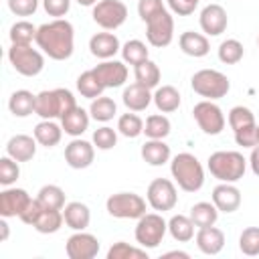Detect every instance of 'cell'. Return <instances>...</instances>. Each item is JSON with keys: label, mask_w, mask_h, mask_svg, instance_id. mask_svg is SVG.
Wrapping results in <instances>:
<instances>
[{"label": "cell", "mask_w": 259, "mask_h": 259, "mask_svg": "<svg viewBox=\"0 0 259 259\" xmlns=\"http://www.w3.org/2000/svg\"><path fill=\"white\" fill-rule=\"evenodd\" d=\"M38 49L53 61H65L73 55L75 49V30L73 24L65 18H55L51 22H45L36 30Z\"/></svg>", "instance_id": "obj_1"}, {"label": "cell", "mask_w": 259, "mask_h": 259, "mask_svg": "<svg viewBox=\"0 0 259 259\" xmlns=\"http://www.w3.org/2000/svg\"><path fill=\"white\" fill-rule=\"evenodd\" d=\"M170 172L184 192H196L204 184V168L190 152H180L170 162Z\"/></svg>", "instance_id": "obj_2"}, {"label": "cell", "mask_w": 259, "mask_h": 259, "mask_svg": "<svg viewBox=\"0 0 259 259\" xmlns=\"http://www.w3.org/2000/svg\"><path fill=\"white\" fill-rule=\"evenodd\" d=\"M208 172L219 182H237L245 176L247 160L241 152L235 150H219L208 156Z\"/></svg>", "instance_id": "obj_3"}, {"label": "cell", "mask_w": 259, "mask_h": 259, "mask_svg": "<svg viewBox=\"0 0 259 259\" xmlns=\"http://www.w3.org/2000/svg\"><path fill=\"white\" fill-rule=\"evenodd\" d=\"M75 97L69 89L65 87H57L51 91H40L36 95V105H34V113L42 119H55V117H63L65 113H69L75 107Z\"/></svg>", "instance_id": "obj_4"}, {"label": "cell", "mask_w": 259, "mask_h": 259, "mask_svg": "<svg viewBox=\"0 0 259 259\" xmlns=\"http://www.w3.org/2000/svg\"><path fill=\"white\" fill-rule=\"evenodd\" d=\"M190 87L194 93H198L204 99H221L229 93L231 89V81L225 73L217 71V69H200L192 75L190 79Z\"/></svg>", "instance_id": "obj_5"}, {"label": "cell", "mask_w": 259, "mask_h": 259, "mask_svg": "<svg viewBox=\"0 0 259 259\" xmlns=\"http://www.w3.org/2000/svg\"><path fill=\"white\" fill-rule=\"evenodd\" d=\"M8 61L12 69L24 77H36L45 69V57L30 45H12L8 49Z\"/></svg>", "instance_id": "obj_6"}, {"label": "cell", "mask_w": 259, "mask_h": 259, "mask_svg": "<svg viewBox=\"0 0 259 259\" xmlns=\"http://www.w3.org/2000/svg\"><path fill=\"white\" fill-rule=\"evenodd\" d=\"M168 231V223L162 219V214L158 212H146L138 219L136 225V241L140 247L144 249H156L164 235Z\"/></svg>", "instance_id": "obj_7"}, {"label": "cell", "mask_w": 259, "mask_h": 259, "mask_svg": "<svg viewBox=\"0 0 259 259\" xmlns=\"http://www.w3.org/2000/svg\"><path fill=\"white\" fill-rule=\"evenodd\" d=\"M105 208L113 219H140L146 214V200L136 192H115L107 198Z\"/></svg>", "instance_id": "obj_8"}, {"label": "cell", "mask_w": 259, "mask_h": 259, "mask_svg": "<svg viewBox=\"0 0 259 259\" xmlns=\"http://www.w3.org/2000/svg\"><path fill=\"white\" fill-rule=\"evenodd\" d=\"M146 198H148V204L154 210L166 212V210H172L176 206L178 192H176V186H174L172 180H168V178H154L148 184Z\"/></svg>", "instance_id": "obj_9"}, {"label": "cell", "mask_w": 259, "mask_h": 259, "mask_svg": "<svg viewBox=\"0 0 259 259\" xmlns=\"http://www.w3.org/2000/svg\"><path fill=\"white\" fill-rule=\"evenodd\" d=\"M192 115H194L198 127H200L204 134H208V136H219V134L225 130V123H227L225 113H223V109H221L217 103H212L210 99L198 101V103L192 107Z\"/></svg>", "instance_id": "obj_10"}, {"label": "cell", "mask_w": 259, "mask_h": 259, "mask_svg": "<svg viewBox=\"0 0 259 259\" xmlns=\"http://www.w3.org/2000/svg\"><path fill=\"white\" fill-rule=\"evenodd\" d=\"M95 24H99L105 30H115L119 28L125 18H127V6L121 0H99L93 6L91 12Z\"/></svg>", "instance_id": "obj_11"}, {"label": "cell", "mask_w": 259, "mask_h": 259, "mask_svg": "<svg viewBox=\"0 0 259 259\" xmlns=\"http://www.w3.org/2000/svg\"><path fill=\"white\" fill-rule=\"evenodd\" d=\"M146 38L152 47H168L174 38V18L168 10L158 12L146 22Z\"/></svg>", "instance_id": "obj_12"}, {"label": "cell", "mask_w": 259, "mask_h": 259, "mask_svg": "<svg viewBox=\"0 0 259 259\" xmlns=\"http://www.w3.org/2000/svg\"><path fill=\"white\" fill-rule=\"evenodd\" d=\"M69 259H93L99 253V241L95 235L85 231H75L65 245Z\"/></svg>", "instance_id": "obj_13"}, {"label": "cell", "mask_w": 259, "mask_h": 259, "mask_svg": "<svg viewBox=\"0 0 259 259\" xmlns=\"http://www.w3.org/2000/svg\"><path fill=\"white\" fill-rule=\"evenodd\" d=\"M93 158H95V146L87 140L75 138L65 146V162L75 170L89 168L93 164Z\"/></svg>", "instance_id": "obj_14"}, {"label": "cell", "mask_w": 259, "mask_h": 259, "mask_svg": "<svg viewBox=\"0 0 259 259\" xmlns=\"http://www.w3.org/2000/svg\"><path fill=\"white\" fill-rule=\"evenodd\" d=\"M227 24H229V16H227V10L221 6V4H208L202 8L200 12V28L204 34L208 36H219L227 30Z\"/></svg>", "instance_id": "obj_15"}, {"label": "cell", "mask_w": 259, "mask_h": 259, "mask_svg": "<svg viewBox=\"0 0 259 259\" xmlns=\"http://www.w3.org/2000/svg\"><path fill=\"white\" fill-rule=\"evenodd\" d=\"M95 75L99 77V81L103 83L105 89H115V87H121L125 81H127V67L121 63V61H103L99 63L95 69Z\"/></svg>", "instance_id": "obj_16"}, {"label": "cell", "mask_w": 259, "mask_h": 259, "mask_svg": "<svg viewBox=\"0 0 259 259\" xmlns=\"http://www.w3.org/2000/svg\"><path fill=\"white\" fill-rule=\"evenodd\" d=\"M30 202V194L24 188H4L0 192V217H20Z\"/></svg>", "instance_id": "obj_17"}, {"label": "cell", "mask_w": 259, "mask_h": 259, "mask_svg": "<svg viewBox=\"0 0 259 259\" xmlns=\"http://www.w3.org/2000/svg\"><path fill=\"white\" fill-rule=\"evenodd\" d=\"M212 202L219 212H235L241 206V190L235 182H221L212 188Z\"/></svg>", "instance_id": "obj_18"}, {"label": "cell", "mask_w": 259, "mask_h": 259, "mask_svg": "<svg viewBox=\"0 0 259 259\" xmlns=\"http://www.w3.org/2000/svg\"><path fill=\"white\" fill-rule=\"evenodd\" d=\"M36 138L26 136V134H16L8 140L6 144V154L14 158L16 162H28L36 154Z\"/></svg>", "instance_id": "obj_19"}, {"label": "cell", "mask_w": 259, "mask_h": 259, "mask_svg": "<svg viewBox=\"0 0 259 259\" xmlns=\"http://www.w3.org/2000/svg\"><path fill=\"white\" fill-rule=\"evenodd\" d=\"M89 51L93 57L107 61V59L115 57V53L121 51V45L113 32H97L89 38Z\"/></svg>", "instance_id": "obj_20"}, {"label": "cell", "mask_w": 259, "mask_h": 259, "mask_svg": "<svg viewBox=\"0 0 259 259\" xmlns=\"http://www.w3.org/2000/svg\"><path fill=\"white\" fill-rule=\"evenodd\" d=\"M194 241H196V247L204 255H219L225 247V233L221 229H217L214 225L202 227V229H198Z\"/></svg>", "instance_id": "obj_21"}, {"label": "cell", "mask_w": 259, "mask_h": 259, "mask_svg": "<svg viewBox=\"0 0 259 259\" xmlns=\"http://www.w3.org/2000/svg\"><path fill=\"white\" fill-rule=\"evenodd\" d=\"M152 99H154V95L150 93V89L140 85L138 81L127 85L121 93V101L130 111H144L152 103Z\"/></svg>", "instance_id": "obj_22"}, {"label": "cell", "mask_w": 259, "mask_h": 259, "mask_svg": "<svg viewBox=\"0 0 259 259\" xmlns=\"http://www.w3.org/2000/svg\"><path fill=\"white\" fill-rule=\"evenodd\" d=\"M63 217H65V225L73 231H85L91 223V210L87 204L79 202V200H73V202H67L65 208H63Z\"/></svg>", "instance_id": "obj_23"}, {"label": "cell", "mask_w": 259, "mask_h": 259, "mask_svg": "<svg viewBox=\"0 0 259 259\" xmlns=\"http://www.w3.org/2000/svg\"><path fill=\"white\" fill-rule=\"evenodd\" d=\"M178 45H180V49H182L184 55L194 57V59H200V57L208 55V51H210V45H208L206 34L194 32V30L182 32L180 38H178Z\"/></svg>", "instance_id": "obj_24"}, {"label": "cell", "mask_w": 259, "mask_h": 259, "mask_svg": "<svg viewBox=\"0 0 259 259\" xmlns=\"http://www.w3.org/2000/svg\"><path fill=\"white\" fill-rule=\"evenodd\" d=\"M89 115H91V113H87L83 107L75 105L69 113H65V115L61 117L63 132L69 134V136H73V138H79V136L89 127Z\"/></svg>", "instance_id": "obj_25"}, {"label": "cell", "mask_w": 259, "mask_h": 259, "mask_svg": "<svg viewBox=\"0 0 259 259\" xmlns=\"http://www.w3.org/2000/svg\"><path fill=\"white\" fill-rule=\"evenodd\" d=\"M34 105L36 95H32L28 89H18L8 99V109L14 117H28L30 113H34Z\"/></svg>", "instance_id": "obj_26"}, {"label": "cell", "mask_w": 259, "mask_h": 259, "mask_svg": "<svg viewBox=\"0 0 259 259\" xmlns=\"http://www.w3.org/2000/svg\"><path fill=\"white\" fill-rule=\"evenodd\" d=\"M36 142L45 148H55L59 142H61V136H63V125H57L53 119H42L34 125L32 130Z\"/></svg>", "instance_id": "obj_27"}, {"label": "cell", "mask_w": 259, "mask_h": 259, "mask_svg": "<svg viewBox=\"0 0 259 259\" xmlns=\"http://www.w3.org/2000/svg\"><path fill=\"white\" fill-rule=\"evenodd\" d=\"M142 158L150 166H162L170 160V146L164 140H148L142 146Z\"/></svg>", "instance_id": "obj_28"}, {"label": "cell", "mask_w": 259, "mask_h": 259, "mask_svg": "<svg viewBox=\"0 0 259 259\" xmlns=\"http://www.w3.org/2000/svg\"><path fill=\"white\" fill-rule=\"evenodd\" d=\"M154 105L162 113H172L180 107V91L172 85H162L154 91Z\"/></svg>", "instance_id": "obj_29"}, {"label": "cell", "mask_w": 259, "mask_h": 259, "mask_svg": "<svg viewBox=\"0 0 259 259\" xmlns=\"http://www.w3.org/2000/svg\"><path fill=\"white\" fill-rule=\"evenodd\" d=\"M168 233L178 243H188L194 239V223L186 214H174L168 221Z\"/></svg>", "instance_id": "obj_30"}, {"label": "cell", "mask_w": 259, "mask_h": 259, "mask_svg": "<svg viewBox=\"0 0 259 259\" xmlns=\"http://www.w3.org/2000/svg\"><path fill=\"white\" fill-rule=\"evenodd\" d=\"M188 217L192 219L194 227H198V229L210 227V225H214L217 219H219V208L214 206V202H204V200H202V202L192 204Z\"/></svg>", "instance_id": "obj_31"}, {"label": "cell", "mask_w": 259, "mask_h": 259, "mask_svg": "<svg viewBox=\"0 0 259 259\" xmlns=\"http://www.w3.org/2000/svg\"><path fill=\"white\" fill-rule=\"evenodd\" d=\"M134 75H136V81H138L140 85L148 87V89L158 87L160 77H162L160 67H158L154 61H150V59H146V61H142L140 65H136V67H134Z\"/></svg>", "instance_id": "obj_32"}, {"label": "cell", "mask_w": 259, "mask_h": 259, "mask_svg": "<svg viewBox=\"0 0 259 259\" xmlns=\"http://www.w3.org/2000/svg\"><path fill=\"white\" fill-rule=\"evenodd\" d=\"M77 91L87 99H95L105 91V87L99 81V77L95 75V71L91 69V71H85L77 77Z\"/></svg>", "instance_id": "obj_33"}, {"label": "cell", "mask_w": 259, "mask_h": 259, "mask_svg": "<svg viewBox=\"0 0 259 259\" xmlns=\"http://www.w3.org/2000/svg\"><path fill=\"white\" fill-rule=\"evenodd\" d=\"M36 198L45 208H53V210H63L65 208V190L57 184H45L38 190Z\"/></svg>", "instance_id": "obj_34"}, {"label": "cell", "mask_w": 259, "mask_h": 259, "mask_svg": "<svg viewBox=\"0 0 259 259\" xmlns=\"http://www.w3.org/2000/svg\"><path fill=\"white\" fill-rule=\"evenodd\" d=\"M144 134L148 140H164L170 134V119L162 113L148 115V119L144 123Z\"/></svg>", "instance_id": "obj_35"}, {"label": "cell", "mask_w": 259, "mask_h": 259, "mask_svg": "<svg viewBox=\"0 0 259 259\" xmlns=\"http://www.w3.org/2000/svg\"><path fill=\"white\" fill-rule=\"evenodd\" d=\"M63 223H65V217H63L61 210L45 208L32 227H34L38 233H42V235H51V233H57V231L63 227Z\"/></svg>", "instance_id": "obj_36"}, {"label": "cell", "mask_w": 259, "mask_h": 259, "mask_svg": "<svg viewBox=\"0 0 259 259\" xmlns=\"http://www.w3.org/2000/svg\"><path fill=\"white\" fill-rule=\"evenodd\" d=\"M89 113H91V117H93L95 121H103V123H105V121L113 119V115L117 113V105H115V101H113L111 97L99 95V97L91 99Z\"/></svg>", "instance_id": "obj_37"}, {"label": "cell", "mask_w": 259, "mask_h": 259, "mask_svg": "<svg viewBox=\"0 0 259 259\" xmlns=\"http://www.w3.org/2000/svg\"><path fill=\"white\" fill-rule=\"evenodd\" d=\"M36 26L32 24V22H28V20H18V22H14L12 26H10V32H8V36H10V42L12 45H30L32 40H36Z\"/></svg>", "instance_id": "obj_38"}, {"label": "cell", "mask_w": 259, "mask_h": 259, "mask_svg": "<svg viewBox=\"0 0 259 259\" xmlns=\"http://www.w3.org/2000/svg\"><path fill=\"white\" fill-rule=\"evenodd\" d=\"M245 55L243 45L237 38H227L219 45V59L225 65H237Z\"/></svg>", "instance_id": "obj_39"}, {"label": "cell", "mask_w": 259, "mask_h": 259, "mask_svg": "<svg viewBox=\"0 0 259 259\" xmlns=\"http://www.w3.org/2000/svg\"><path fill=\"white\" fill-rule=\"evenodd\" d=\"M121 57H123V63H130V65L136 67V65H140L142 61L148 59V47H146V42H142L138 38H132L121 47Z\"/></svg>", "instance_id": "obj_40"}, {"label": "cell", "mask_w": 259, "mask_h": 259, "mask_svg": "<svg viewBox=\"0 0 259 259\" xmlns=\"http://www.w3.org/2000/svg\"><path fill=\"white\" fill-rule=\"evenodd\" d=\"M107 259H148V251L142 247H132L123 241H117L109 247Z\"/></svg>", "instance_id": "obj_41"}, {"label": "cell", "mask_w": 259, "mask_h": 259, "mask_svg": "<svg viewBox=\"0 0 259 259\" xmlns=\"http://www.w3.org/2000/svg\"><path fill=\"white\" fill-rule=\"evenodd\" d=\"M117 132H119L121 136L130 138V140H134V138H138L140 134H144V121H142V117L136 115V113H123V115H119V119H117Z\"/></svg>", "instance_id": "obj_42"}, {"label": "cell", "mask_w": 259, "mask_h": 259, "mask_svg": "<svg viewBox=\"0 0 259 259\" xmlns=\"http://www.w3.org/2000/svg\"><path fill=\"white\" fill-rule=\"evenodd\" d=\"M239 249L247 257L259 255V227H247L239 235Z\"/></svg>", "instance_id": "obj_43"}, {"label": "cell", "mask_w": 259, "mask_h": 259, "mask_svg": "<svg viewBox=\"0 0 259 259\" xmlns=\"http://www.w3.org/2000/svg\"><path fill=\"white\" fill-rule=\"evenodd\" d=\"M229 125H231V130L233 132H237V130H243V127H247V125H255V115H253V111L249 109V107H245V105H235L231 111H229Z\"/></svg>", "instance_id": "obj_44"}, {"label": "cell", "mask_w": 259, "mask_h": 259, "mask_svg": "<svg viewBox=\"0 0 259 259\" xmlns=\"http://www.w3.org/2000/svg\"><path fill=\"white\" fill-rule=\"evenodd\" d=\"M20 176V168H18V162L14 158H10L8 154L4 158H0V184L2 186H10L18 180Z\"/></svg>", "instance_id": "obj_45"}, {"label": "cell", "mask_w": 259, "mask_h": 259, "mask_svg": "<svg viewBox=\"0 0 259 259\" xmlns=\"http://www.w3.org/2000/svg\"><path fill=\"white\" fill-rule=\"evenodd\" d=\"M93 144L95 148L99 150H111L115 144H117V134L113 127L109 125H103V127H97L93 132Z\"/></svg>", "instance_id": "obj_46"}, {"label": "cell", "mask_w": 259, "mask_h": 259, "mask_svg": "<svg viewBox=\"0 0 259 259\" xmlns=\"http://www.w3.org/2000/svg\"><path fill=\"white\" fill-rule=\"evenodd\" d=\"M235 142L243 148H255L259 144V136H257V123L255 125H247L243 130L235 132Z\"/></svg>", "instance_id": "obj_47"}, {"label": "cell", "mask_w": 259, "mask_h": 259, "mask_svg": "<svg viewBox=\"0 0 259 259\" xmlns=\"http://www.w3.org/2000/svg\"><path fill=\"white\" fill-rule=\"evenodd\" d=\"M162 10H166L162 0H140L138 2V14H140V18L144 22H148L152 16H156Z\"/></svg>", "instance_id": "obj_48"}, {"label": "cell", "mask_w": 259, "mask_h": 259, "mask_svg": "<svg viewBox=\"0 0 259 259\" xmlns=\"http://www.w3.org/2000/svg\"><path fill=\"white\" fill-rule=\"evenodd\" d=\"M8 8L16 16H32L38 8V0H8Z\"/></svg>", "instance_id": "obj_49"}, {"label": "cell", "mask_w": 259, "mask_h": 259, "mask_svg": "<svg viewBox=\"0 0 259 259\" xmlns=\"http://www.w3.org/2000/svg\"><path fill=\"white\" fill-rule=\"evenodd\" d=\"M42 210H45V206L38 202V198H30V202L26 204V208L20 212V217H18V219H20L22 223H26V225H30V227H32V225L36 223V219L40 217V212H42Z\"/></svg>", "instance_id": "obj_50"}, {"label": "cell", "mask_w": 259, "mask_h": 259, "mask_svg": "<svg viewBox=\"0 0 259 259\" xmlns=\"http://www.w3.org/2000/svg\"><path fill=\"white\" fill-rule=\"evenodd\" d=\"M42 6H45V12L49 16L61 18V16H65L69 12L71 0H42Z\"/></svg>", "instance_id": "obj_51"}, {"label": "cell", "mask_w": 259, "mask_h": 259, "mask_svg": "<svg viewBox=\"0 0 259 259\" xmlns=\"http://www.w3.org/2000/svg\"><path fill=\"white\" fill-rule=\"evenodd\" d=\"M166 2H168L170 10H172L174 14H178V16H188V14L194 12V8L198 6L200 0H166Z\"/></svg>", "instance_id": "obj_52"}, {"label": "cell", "mask_w": 259, "mask_h": 259, "mask_svg": "<svg viewBox=\"0 0 259 259\" xmlns=\"http://www.w3.org/2000/svg\"><path fill=\"white\" fill-rule=\"evenodd\" d=\"M249 164L255 176H259V144L255 148H251V156H249Z\"/></svg>", "instance_id": "obj_53"}, {"label": "cell", "mask_w": 259, "mask_h": 259, "mask_svg": "<svg viewBox=\"0 0 259 259\" xmlns=\"http://www.w3.org/2000/svg\"><path fill=\"white\" fill-rule=\"evenodd\" d=\"M0 231H2L0 241H6L8 239V223H6V217H2V221H0Z\"/></svg>", "instance_id": "obj_54"}, {"label": "cell", "mask_w": 259, "mask_h": 259, "mask_svg": "<svg viewBox=\"0 0 259 259\" xmlns=\"http://www.w3.org/2000/svg\"><path fill=\"white\" fill-rule=\"evenodd\" d=\"M166 257H182V259H188L190 255H188V253H184V251H168V253H166Z\"/></svg>", "instance_id": "obj_55"}, {"label": "cell", "mask_w": 259, "mask_h": 259, "mask_svg": "<svg viewBox=\"0 0 259 259\" xmlns=\"http://www.w3.org/2000/svg\"><path fill=\"white\" fill-rule=\"evenodd\" d=\"M77 4H81V6H95L99 0H75Z\"/></svg>", "instance_id": "obj_56"}, {"label": "cell", "mask_w": 259, "mask_h": 259, "mask_svg": "<svg viewBox=\"0 0 259 259\" xmlns=\"http://www.w3.org/2000/svg\"><path fill=\"white\" fill-rule=\"evenodd\" d=\"M257 136H259V125H257Z\"/></svg>", "instance_id": "obj_57"}, {"label": "cell", "mask_w": 259, "mask_h": 259, "mask_svg": "<svg viewBox=\"0 0 259 259\" xmlns=\"http://www.w3.org/2000/svg\"><path fill=\"white\" fill-rule=\"evenodd\" d=\"M257 45H259V36H257Z\"/></svg>", "instance_id": "obj_58"}]
</instances>
